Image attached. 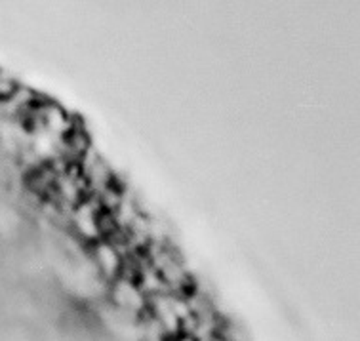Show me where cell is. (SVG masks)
<instances>
[{"instance_id": "1", "label": "cell", "mask_w": 360, "mask_h": 341, "mask_svg": "<svg viewBox=\"0 0 360 341\" xmlns=\"http://www.w3.org/2000/svg\"><path fill=\"white\" fill-rule=\"evenodd\" d=\"M109 295H111V302L115 303V307L124 315L139 316L147 313V295L134 281L118 276L111 283Z\"/></svg>"}, {"instance_id": "2", "label": "cell", "mask_w": 360, "mask_h": 341, "mask_svg": "<svg viewBox=\"0 0 360 341\" xmlns=\"http://www.w3.org/2000/svg\"><path fill=\"white\" fill-rule=\"evenodd\" d=\"M99 204L96 202V198L88 197L86 200L75 206L69 214V224L75 229V233L82 238L84 243L96 244L101 240L98 229V214H99Z\"/></svg>"}, {"instance_id": "3", "label": "cell", "mask_w": 360, "mask_h": 341, "mask_svg": "<svg viewBox=\"0 0 360 341\" xmlns=\"http://www.w3.org/2000/svg\"><path fill=\"white\" fill-rule=\"evenodd\" d=\"M72 122H75V117H71L63 107L50 99H44L39 105V130H44L56 141L65 138L72 128Z\"/></svg>"}, {"instance_id": "4", "label": "cell", "mask_w": 360, "mask_h": 341, "mask_svg": "<svg viewBox=\"0 0 360 341\" xmlns=\"http://www.w3.org/2000/svg\"><path fill=\"white\" fill-rule=\"evenodd\" d=\"M92 257L94 265L98 267L101 276L107 278L109 283H112L115 278L120 276L122 259H124V257L120 256V252H118L111 243H107V240H98L96 244H92Z\"/></svg>"}, {"instance_id": "5", "label": "cell", "mask_w": 360, "mask_h": 341, "mask_svg": "<svg viewBox=\"0 0 360 341\" xmlns=\"http://www.w3.org/2000/svg\"><path fill=\"white\" fill-rule=\"evenodd\" d=\"M18 88H20V84H18L12 77H8V75H2V72H0V105H2V103H6L8 99L18 92Z\"/></svg>"}]
</instances>
